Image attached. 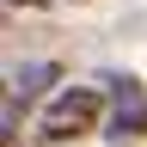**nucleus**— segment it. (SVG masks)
Here are the masks:
<instances>
[{
    "label": "nucleus",
    "instance_id": "f257e3e1",
    "mask_svg": "<svg viewBox=\"0 0 147 147\" xmlns=\"http://www.w3.org/2000/svg\"><path fill=\"white\" fill-rule=\"evenodd\" d=\"M98 123H104V92H98V86H61V92L49 98V110L37 117V141L61 147V141L92 135Z\"/></svg>",
    "mask_w": 147,
    "mask_h": 147
},
{
    "label": "nucleus",
    "instance_id": "f03ea898",
    "mask_svg": "<svg viewBox=\"0 0 147 147\" xmlns=\"http://www.w3.org/2000/svg\"><path fill=\"white\" fill-rule=\"evenodd\" d=\"M49 80H55V67H49V61H25V67H12V74H6V135L18 129V110H25Z\"/></svg>",
    "mask_w": 147,
    "mask_h": 147
},
{
    "label": "nucleus",
    "instance_id": "7ed1b4c3",
    "mask_svg": "<svg viewBox=\"0 0 147 147\" xmlns=\"http://www.w3.org/2000/svg\"><path fill=\"white\" fill-rule=\"evenodd\" d=\"M110 141H147V98L135 80H117V117H110Z\"/></svg>",
    "mask_w": 147,
    "mask_h": 147
},
{
    "label": "nucleus",
    "instance_id": "20e7f679",
    "mask_svg": "<svg viewBox=\"0 0 147 147\" xmlns=\"http://www.w3.org/2000/svg\"><path fill=\"white\" fill-rule=\"evenodd\" d=\"M12 6H31L37 12V6H61V0H12Z\"/></svg>",
    "mask_w": 147,
    "mask_h": 147
}]
</instances>
